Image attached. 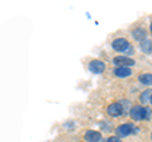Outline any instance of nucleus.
Wrapping results in <instances>:
<instances>
[{
  "instance_id": "f257e3e1",
  "label": "nucleus",
  "mask_w": 152,
  "mask_h": 142,
  "mask_svg": "<svg viewBox=\"0 0 152 142\" xmlns=\"http://www.w3.org/2000/svg\"><path fill=\"white\" fill-rule=\"evenodd\" d=\"M131 118L133 121H142V119H147V112H146V107L142 105H134L131 108Z\"/></svg>"
},
{
  "instance_id": "f03ea898",
  "label": "nucleus",
  "mask_w": 152,
  "mask_h": 142,
  "mask_svg": "<svg viewBox=\"0 0 152 142\" xmlns=\"http://www.w3.org/2000/svg\"><path fill=\"white\" fill-rule=\"evenodd\" d=\"M137 130L134 128V126L132 123H124V124H121L117 128V136L118 137H127L132 133H136Z\"/></svg>"
},
{
  "instance_id": "7ed1b4c3",
  "label": "nucleus",
  "mask_w": 152,
  "mask_h": 142,
  "mask_svg": "<svg viewBox=\"0 0 152 142\" xmlns=\"http://www.w3.org/2000/svg\"><path fill=\"white\" fill-rule=\"evenodd\" d=\"M107 112L108 114L110 117H121L123 113H124V111H123V107L121 103H112L109 104L108 108H107Z\"/></svg>"
},
{
  "instance_id": "20e7f679",
  "label": "nucleus",
  "mask_w": 152,
  "mask_h": 142,
  "mask_svg": "<svg viewBox=\"0 0 152 142\" xmlns=\"http://www.w3.org/2000/svg\"><path fill=\"white\" fill-rule=\"evenodd\" d=\"M112 47L114 51H118V52H123V51H127L129 48V42H128L126 38H117L112 42Z\"/></svg>"
},
{
  "instance_id": "39448f33",
  "label": "nucleus",
  "mask_w": 152,
  "mask_h": 142,
  "mask_svg": "<svg viewBox=\"0 0 152 142\" xmlns=\"http://www.w3.org/2000/svg\"><path fill=\"white\" fill-rule=\"evenodd\" d=\"M113 62L118 67H128V66L134 65V60H132L127 56H117L113 59Z\"/></svg>"
},
{
  "instance_id": "423d86ee",
  "label": "nucleus",
  "mask_w": 152,
  "mask_h": 142,
  "mask_svg": "<svg viewBox=\"0 0 152 142\" xmlns=\"http://www.w3.org/2000/svg\"><path fill=\"white\" fill-rule=\"evenodd\" d=\"M89 69L94 74H102L103 71L105 70V65H104V62L100 60H93L89 64Z\"/></svg>"
},
{
  "instance_id": "0eeeda50",
  "label": "nucleus",
  "mask_w": 152,
  "mask_h": 142,
  "mask_svg": "<svg viewBox=\"0 0 152 142\" xmlns=\"http://www.w3.org/2000/svg\"><path fill=\"white\" fill-rule=\"evenodd\" d=\"M84 138L86 142H99L102 140V133L96 131H86L84 135Z\"/></svg>"
},
{
  "instance_id": "6e6552de",
  "label": "nucleus",
  "mask_w": 152,
  "mask_h": 142,
  "mask_svg": "<svg viewBox=\"0 0 152 142\" xmlns=\"http://www.w3.org/2000/svg\"><path fill=\"white\" fill-rule=\"evenodd\" d=\"M132 36H133V38H134L136 41L143 42L145 40H147L146 38V37H147V32H146V29H143V28H136V29H133Z\"/></svg>"
},
{
  "instance_id": "1a4fd4ad",
  "label": "nucleus",
  "mask_w": 152,
  "mask_h": 142,
  "mask_svg": "<svg viewBox=\"0 0 152 142\" xmlns=\"http://www.w3.org/2000/svg\"><path fill=\"white\" fill-rule=\"evenodd\" d=\"M113 72L118 78H127V76H131L132 75V71L129 67H115Z\"/></svg>"
},
{
  "instance_id": "9d476101",
  "label": "nucleus",
  "mask_w": 152,
  "mask_h": 142,
  "mask_svg": "<svg viewBox=\"0 0 152 142\" xmlns=\"http://www.w3.org/2000/svg\"><path fill=\"white\" fill-rule=\"evenodd\" d=\"M141 51L143 53H152V41L151 40H145L141 42Z\"/></svg>"
},
{
  "instance_id": "9b49d317",
  "label": "nucleus",
  "mask_w": 152,
  "mask_h": 142,
  "mask_svg": "<svg viewBox=\"0 0 152 142\" xmlns=\"http://www.w3.org/2000/svg\"><path fill=\"white\" fill-rule=\"evenodd\" d=\"M151 98H152V90L147 89V90H145V91L141 93L140 100H141V103L147 104V103H151Z\"/></svg>"
},
{
  "instance_id": "f8f14e48",
  "label": "nucleus",
  "mask_w": 152,
  "mask_h": 142,
  "mask_svg": "<svg viewBox=\"0 0 152 142\" xmlns=\"http://www.w3.org/2000/svg\"><path fill=\"white\" fill-rule=\"evenodd\" d=\"M138 80L143 85H152V74H141Z\"/></svg>"
},
{
  "instance_id": "ddd939ff",
  "label": "nucleus",
  "mask_w": 152,
  "mask_h": 142,
  "mask_svg": "<svg viewBox=\"0 0 152 142\" xmlns=\"http://www.w3.org/2000/svg\"><path fill=\"white\" fill-rule=\"evenodd\" d=\"M119 103L122 104V107H123V111H124V113H126V112H128V109H129V107H131L129 100H121ZM129 112H131V109H129Z\"/></svg>"
},
{
  "instance_id": "4468645a",
  "label": "nucleus",
  "mask_w": 152,
  "mask_h": 142,
  "mask_svg": "<svg viewBox=\"0 0 152 142\" xmlns=\"http://www.w3.org/2000/svg\"><path fill=\"white\" fill-rule=\"evenodd\" d=\"M107 142H122L121 138L118 136H112V137H109V138L107 140Z\"/></svg>"
},
{
  "instance_id": "2eb2a0df",
  "label": "nucleus",
  "mask_w": 152,
  "mask_h": 142,
  "mask_svg": "<svg viewBox=\"0 0 152 142\" xmlns=\"http://www.w3.org/2000/svg\"><path fill=\"white\" fill-rule=\"evenodd\" d=\"M150 29H151V34H152V23H151V27H150Z\"/></svg>"
},
{
  "instance_id": "dca6fc26",
  "label": "nucleus",
  "mask_w": 152,
  "mask_h": 142,
  "mask_svg": "<svg viewBox=\"0 0 152 142\" xmlns=\"http://www.w3.org/2000/svg\"><path fill=\"white\" fill-rule=\"evenodd\" d=\"M151 104H152V98H151Z\"/></svg>"
},
{
  "instance_id": "f3484780",
  "label": "nucleus",
  "mask_w": 152,
  "mask_h": 142,
  "mask_svg": "<svg viewBox=\"0 0 152 142\" xmlns=\"http://www.w3.org/2000/svg\"><path fill=\"white\" fill-rule=\"evenodd\" d=\"M151 138H152V135H151Z\"/></svg>"
}]
</instances>
